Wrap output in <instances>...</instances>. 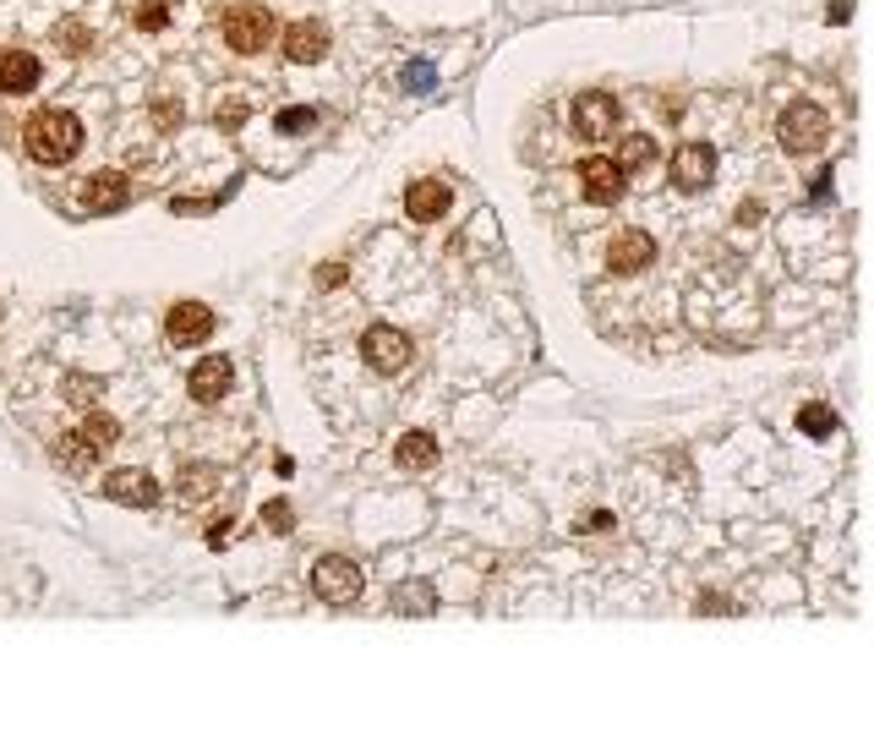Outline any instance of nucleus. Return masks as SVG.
<instances>
[{"instance_id":"nucleus-3","label":"nucleus","mask_w":874,"mask_h":749,"mask_svg":"<svg viewBox=\"0 0 874 749\" xmlns=\"http://www.w3.org/2000/svg\"><path fill=\"white\" fill-rule=\"evenodd\" d=\"M225 39H230V50H236V55H258V50L274 39V11H269V6H258V0L230 6V17H225Z\"/></svg>"},{"instance_id":"nucleus-18","label":"nucleus","mask_w":874,"mask_h":749,"mask_svg":"<svg viewBox=\"0 0 874 749\" xmlns=\"http://www.w3.org/2000/svg\"><path fill=\"white\" fill-rule=\"evenodd\" d=\"M55 454H61V465L66 470H94V459H99V444H88L83 433H61V444H55Z\"/></svg>"},{"instance_id":"nucleus-22","label":"nucleus","mask_w":874,"mask_h":749,"mask_svg":"<svg viewBox=\"0 0 874 749\" xmlns=\"http://www.w3.org/2000/svg\"><path fill=\"white\" fill-rule=\"evenodd\" d=\"M798 427H804L809 438H831V433H837V411H826V405H804Z\"/></svg>"},{"instance_id":"nucleus-14","label":"nucleus","mask_w":874,"mask_h":749,"mask_svg":"<svg viewBox=\"0 0 874 749\" xmlns=\"http://www.w3.org/2000/svg\"><path fill=\"white\" fill-rule=\"evenodd\" d=\"M405 214L416 219V225H433L448 214V186L443 181H416L411 192H405Z\"/></svg>"},{"instance_id":"nucleus-16","label":"nucleus","mask_w":874,"mask_h":749,"mask_svg":"<svg viewBox=\"0 0 874 749\" xmlns=\"http://www.w3.org/2000/svg\"><path fill=\"white\" fill-rule=\"evenodd\" d=\"M0 88H6V94H28V88H39V61H33L28 50L0 55Z\"/></svg>"},{"instance_id":"nucleus-1","label":"nucleus","mask_w":874,"mask_h":749,"mask_svg":"<svg viewBox=\"0 0 874 749\" xmlns=\"http://www.w3.org/2000/svg\"><path fill=\"white\" fill-rule=\"evenodd\" d=\"M22 143H28V153H33L39 164H66L72 153L83 149V121H77L72 110H44V116L28 121Z\"/></svg>"},{"instance_id":"nucleus-13","label":"nucleus","mask_w":874,"mask_h":749,"mask_svg":"<svg viewBox=\"0 0 874 749\" xmlns=\"http://www.w3.org/2000/svg\"><path fill=\"white\" fill-rule=\"evenodd\" d=\"M192 394H197L203 405H219V400L230 394V361H225V356L197 361V367H192Z\"/></svg>"},{"instance_id":"nucleus-17","label":"nucleus","mask_w":874,"mask_h":749,"mask_svg":"<svg viewBox=\"0 0 874 749\" xmlns=\"http://www.w3.org/2000/svg\"><path fill=\"white\" fill-rule=\"evenodd\" d=\"M394 465H405V470H427V465H437V438H427V433H405V438L394 444Z\"/></svg>"},{"instance_id":"nucleus-5","label":"nucleus","mask_w":874,"mask_h":749,"mask_svg":"<svg viewBox=\"0 0 874 749\" xmlns=\"http://www.w3.org/2000/svg\"><path fill=\"white\" fill-rule=\"evenodd\" d=\"M361 356H367L372 372H405V367H411V339H405L394 323H372V328L361 334Z\"/></svg>"},{"instance_id":"nucleus-7","label":"nucleus","mask_w":874,"mask_h":749,"mask_svg":"<svg viewBox=\"0 0 874 749\" xmlns=\"http://www.w3.org/2000/svg\"><path fill=\"white\" fill-rule=\"evenodd\" d=\"M607 263H612V274H640V269L656 263V241L645 230H618L612 247H607Z\"/></svg>"},{"instance_id":"nucleus-12","label":"nucleus","mask_w":874,"mask_h":749,"mask_svg":"<svg viewBox=\"0 0 874 749\" xmlns=\"http://www.w3.org/2000/svg\"><path fill=\"white\" fill-rule=\"evenodd\" d=\"M105 492H110L116 503H138V509H153V503H159V481H153L148 470H116V476L105 481Z\"/></svg>"},{"instance_id":"nucleus-27","label":"nucleus","mask_w":874,"mask_h":749,"mask_svg":"<svg viewBox=\"0 0 874 749\" xmlns=\"http://www.w3.org/2000/svg\"><path fill=\"white\" fill-rule=\"evenodd\" d=\"M138 22H143L148 33H159V28L170 22V0H148L143 11H138Z\"/></svg>"},{"instance_id":"nucleus-4","label":"nucleus","mask_w":874,"mask_h":749,"mask_svg":"<svg viewBox=\"0 0 874 749\" xmlns=\"http://www.w3.org/2000/svg\"><path fill=\"white\" fill-rule=\"evenodd\" d=\"M312 591L328 601V607H350V601L361 597V569H356L350 558L328 553V558H317V569H312Z\"/></svg>"},{"instance_id":"nucleus-19","label":"nucleus","mask_w":874,"mask_h":749,"mask_svg":"<svg viewBox=\"0 0 874 749\" xmlns=\"http://www.w3.org/2000/svg\"><path fill=\"white\" fill-rule=\"evenodd\" d=\"M214 481H219V470H214V465H186V470H181V498H186V503H197V498H208V492H214Z\"/></svg>"},{"instance_id":"nucleus-21","label":"nucleus","mask_w":874,"mask_h":749,"mask_svg":"<svg viewBox=\"0 0 874 749\" xmlns=\"http://www.w3.org/2000/svg\"><path fill=\"white\" fill-rule=\"evenodd\" d=\"M77 433H83L88 444H99V449H110V444L121 438V422H116V416H99V411H94V416H88V422H83Z\"/></svg>"},{"instance_id":"nucleus-8","label":"nucleus","mask_w":874,"mask_h":749,"mask_svg":"<svg viewBox=\"0 0 874 749\" xmlns=\"http://www.w3.org/2000/svg\"><path fill=\"white\" fill-rule=\"evenodd\" d=\"M164 334H170L175 345H203V339L214 334V312H208L203 301H175L170 317H164Z\"/></svg>"},{"instance_id":"nucleus-6","label":"nucleus","mask_w":874,"mask_h":749,"mask_svg":"<svg viewBox=\"0 0 874 749\" xmlns=\"http://www.w3.org/2000/svg\"><path fill=\"white\" fill-rule=\"evenodd\" d=\"M127 203H132V175L99 170V175L83 181V208H88V214H116V208H127Z\"/></svg>"},{"instance_id":"nucleus-25","label":"nucleus","mask_w":874,"mask_h":749,"mask_svg":"<svg viewBox=\"0 0 874 749\" xmlns=\"http://www.w3.org/2000/svg\"><path fill=\"white\" fill-rule=\"evenodd\" d=\"M317 127V110H306V105H291V110H280V132H291V138H306Z\"/></svg>"},{"instance_id":"nucleus-26","label":"nucleus","mask_w":874,"mask_h":749,"mask_svg":"<svg viewBox=\"0 0 874 749\" xmlns=\"http://www.w3.org/2000/svg\"><path fill=\"white\" fill-rule=\"evenodd\" d=\"M291 520H295V509L285 503V498H274V503H263V525L274 531V536H285L291 531Z\"/></svg>"},{"instance_id":"nucleus-23","label":"nucleus","mask_w":874,"mask_h":749,"mask_svg":"<svg viewBox=\"0 0 874 749\" xmlns=\"http://www.w3.org/2000/svg\"><path fill=\"white\" fill-rule=\"evenodd\" d=\"M55 44H61L66 55H83V50H88V28H83L77 17H66V22H55Z\"/></svg>"},{"instance_id":"nucleus-9","label":"nucleus","mask_w":874,"mask_h":749,"mask_svg":"<svg viewBox=\"0 0 874 749\" xmlns=\"http://www.w3.org/2000/svg\"><path fill=\"white\" fill-rule=\"evenodd\" d=\"M711 175H717V149L711 143H684V149L673 153V181L684 192H700Z\"/></svg>"},{"instance_id":"nucleus-28","label":"nucleus","mask_w":874,"mask_h":749,"mask_svg":"<svg viewBox=\"0 0 874 749\" xmlns=\"http://www.w3.org/2000/svg\"><path fill=\"white\" fill-rule=\"evenodd\" d=\"M153 116H159V127H181V105H159Z\"/></svg>"},{"instance_id":"nucleus-24","label":"nucleus","mask_w":874,"mask_h":749,"mask_svg":"<svg viewBox=\"0 0 874 749\" xmlns=\"http://www.w3.org/2000/svg\"><path fill=\"white\" fill-rule=\"evenodd\" d=\"M99 394H105V383H99V378H83V372H72V378H66V400H72V405H94Z\"/></svg>"},{"instance_id":"nucleus-10","label":"nucleus","mask_w":874,"mask_h":749,"mask_svg":"<svg viewBox=\"0 0 874 749\" xmlns=\"http://www.w3.org/2000/svg\"><path fill=\"white\" fill-rule=\"evenodd\" d=\"M575 127H580V138H612V127H618V99L612 94H580L575 99Z\"/></svg>"},{"instance_id":"nucleus-2","label":"nucleus","mask_w":874,"mask_h":749,"mask_svg":"<svg viewBox=\"0 0 874 749\" xmlns=\"http://www.w3.org/2000/svg\"><path fill=\"white\" fill-rule=\"evenodd\" d=\"M776 138H782V149L787 153H820L831 143V116L820 110V105H787L782 110V121H776Z\"/></svg>"},{"instance_id":"nucleus-11","label":"nucleus","mask_w":874,"mask_h":749,"mask_svg":"<svg viewBox=\"0 0 874 749\" xmlns=\"http://www.w3.org/2000/svg\"><path fill=\"white\" fill-rule=\"evenodd\" d=\"M580 186H585V197H590V203H601V208H607V203H618V197H623V170H618L612 159H585V164H580Z\"/></svg>"},{"instance_id":"nucleus-20","label":"nucleus","mask_w":874,"mask_h":749,"mask_svg":"<svg viewBox=\"0 0 874 749\" xmlns=\"http://www.w3.org/2000/svg\"><path fill=\"white\" fill-rule=\"evenodd\" d=\"M651 153H656V143L645 132H629L623 149H618V170H640V164H651Z\"/></svg>"},{"instance_id":"nucleus-15","label":"nucleus","mask_w":874,"mask_h":749,"mask_svg":"<svg viewBox=\"0 0 874 749\" xmlns=\"http://www.w3.org/2000/svg\"><path fill=\"white\" fill-rule=\"evenodd\" d=\"M285 55L301 61V66L323 61V55H328V33H323L317 22H291V28H285Z\"/></svg>"}]
</instances>
